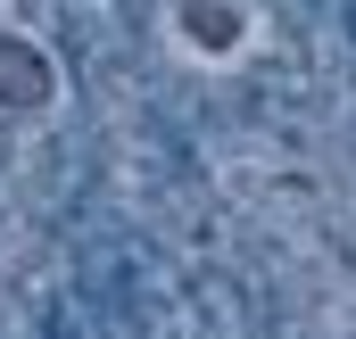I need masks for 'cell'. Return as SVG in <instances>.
<instances>
[{"instance_id":"1","label":"cell","mask_w":356,"mask_h":339,"mask_svg":"<svg viewBox=\"0 0 356 339\" xmlns=\"http://www.w3.org/2000/svg\"><path fill=\"white\" fill-rule=\"evenodd\" d=\"M58 58H50V42H33L25 25H0V116H50L58 108Z\"/></svg>"},{"instance_id":"2","label":"cell","mask_w":356,"mask_h":339,"mask_svg":"<svg viewBox=\"0 0 356 339\" xmlns=\"http://www.w3.org/2000/svg\"><path fill=\"white\" fill-rule=\"evenodd\" d=\"M166 33L191 50V67H232L241 42H249V8H232V0H175Z\"/></svg>"}]
</instances>
